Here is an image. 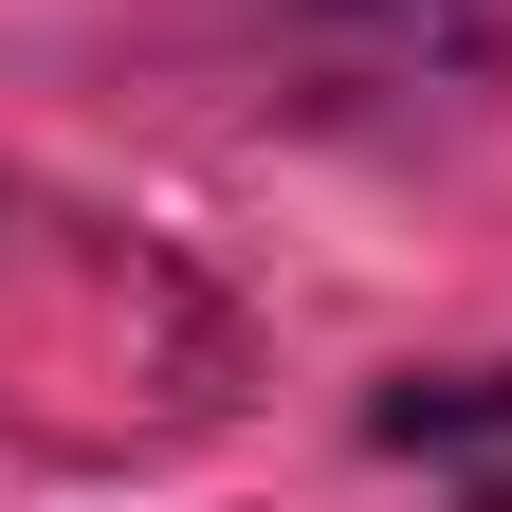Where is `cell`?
Returning a JSON list of instances; mask_svg holds the SVG:
<instances>
[{
	"instance_id": "7a4b0ae2",
	"label": "cell",
	"mask_w": 512,
	"mask_h": 512,
	"mask_svg": "<svg viewBox=\"0 0 512 512\" xmlns=\"http://www.w3.org/2000/svg\"><path fill=\"white\" fill-rule=\"evenodd\" d=\"M238 19L311 110H403V92L494 74V0H238Z\"/></svg>"
},
{
	"instance_id": "6da1fadb",
	"label": "cell",
	"mask_w": 512,
	"mask_h": 512,
	"mask_svg": "<svg viewBox=\"0 0 512 512\" xmlns=\"http://www.w3.org/2000/svg\"><path fill=\"white\" fill-rule=\"evenodd\" d=\"M238 403V311L165 238L0 183V421L37 458H165Z\"/></svg>"
},
{
	"instance_id": "3957f363",
	"label": "cell",
	"mask_w": 512,
	"mask_h": 512,
	"mask_svg": "<svg viewBox=\"0 0 512 512\" xmlns=\"http://www.w3.org/2000/svg\"><path fill=\"white\" fill-rule=\"evenodd\" d=\"M476 512H512V476H494V494H476Z\"/></svg>"
}]
</instances>
